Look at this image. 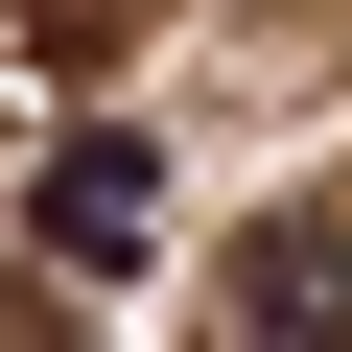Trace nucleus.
<instances>
[{
    "label": "nucleus",
    "mask_w": 352,
    "mask_h": 352,
    "mask_svg": "<svg viewBox=\"0 0 352 352\" xmlns=\"http://www.w3.org/2000/svg\"><path fill=\"white\" fill-rule=\"evenodd\" d=\"M212 305H235V352H352V212H258Z\"/></svg>",
    "instance_id": "obj_1"
},
{
    "label": "nucleus",
    "mask_w": 352,
    "mask_h": 352,
    "mask_svg": "<svg viewBox=\"0 0 352 352\" xmlns=\"http://www.w3.org/2000/svg\"><path fill=\"white\" fill-rule=\"evenodd\" d=\"M24 235H47L71 282H141V258H164V164H141V141H47V188H24Z\"/></svg>",
    "instance_id": "obj_2"
}]
</instances>
